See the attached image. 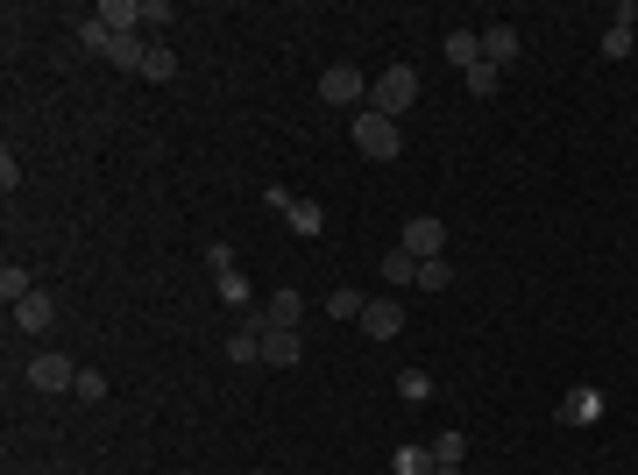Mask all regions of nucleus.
Returning a JSON list of instances; mask_svg holds the SVG:
<instances>
[{
  "label": "nucleus",
  "instance_id": "obj_6",
  "mask_svg": "<svg viewBox=\"0 0 638 475\" xmlns=\"http://www.w3.org/2000/svg\"><path fill=\"white\" fill-rule=\"evenodd\" d=\"M29 383H36V390H71V383H78V362L57 355V348H43V355L29 362Z\"/></svg>",
  "mask_w": 638,
  "mask_h": 475
},
{
  "label": "nucleus",
  "instance_id": "obj_16",
  "mask_svg": "<svg viewBox=\"0 0 638 475\" xmlns=\"http://www.w3.org/2000/svg\"><path fill=\"white\" fill-rule=\"evenodd\" d=\"M447 64H461V71L483 64V29H454V36H447Z\"/></svg>",
  "mask_w": 638,
  "mask_h": 475
},
{
  "label": "nucleus",
  "instance_id": "obj_1",
  "mask_svg": "<svg viewBox=\"0 0 638 475\" xmlns=\"http://www.w3.org/2000/svg\"><path fill=\"white\" fill-rule=\"evenodd\" d=\"M412 100H419V71H412V64H390L376 86H369V107L390 114V121H397V114H412Z\"/></svg>",
  "mask_w": 638,
  "mask_h": 475
},
{
  "label": "nucleus",
  "instance_id": "obj_14",
  "mask_svg": "<svg viewBox=\"0 0 638 475\" xmlns=\"http://www.w3.org/2000/svg\"><path fill=\"white\" fill-rule=\"evenodd\" d=\"M227 362H263V320L256 312H242V334L227 341Z\"/></svg>",
  "mask_w": 638,
  "mask_h": 475
},
{
  "label": "nucleus",
  "instance_id": "obj_22",
  "mask_svg": "<svg viewBox=\"0 0 638 475\" xmlns=\"http://www.w3.org/2000/svg\"><path fill=\"white\" fill-rule=\"evenodd\" d=\"M213 291H220V305H242V312L256 305V298H249V277H242V270H227V277H213Z\"/></svg>",
  "mask_w": 638,
  "mask_h": 475
},
{
  "label": "nucleus",
  "instance_id": "obj_15",
  "mask_svg": "<svg viewBox=\"0 0 638 475\" xmlns=\"http://www.w3.org/2000/svg\"><path fill=\"white\" fill-rule=\"evenodd\" d=\"M256 320H263V334L270 327H298V291H277L270 305H256Z\"/></svg>",
  "mask_w": 638,
  "mask_h": 475
},
{
  "label": "nucleus",
  "instance_id": "obj_27",
  "mask_svg": "<svg viewBox=\"0 0 638 475\" xmlns=\"http://www.w3.org/2000/svg\"><path fill=\"white\" fill-rule=\"evenodd\" d=\"M433 461H440V468H461V461H468V440H461V433H440V440H433Z\"/></svg>",
  "mask_w": 638,
  "mask_h": 475
},
{
  "label": "nucleus",
  "instance_id": "obj_24",
  "mask_svg": "<svg viewBox=\"0 0 638 475\" xmlns=\"http://www.w3.org/2000/svg\"><path fill=\"white\" fill-rule=\"evenodd\" d=\"M29 291H36V284H29V270H22V263H8V270H0V298H8V305H22Z\"/></svg>",
  "mask_w": 638,
  "mask_h": 475
},
{
  "label": "nucleus",
  "instance_id": "obj_30",
  "mask_svg": "<svg viewBox=\"0 0 638 475\" xmlns=\"http://www.w3.org/2000/svg\"><path fill=\"white\" fill-rule=\"evenodd\" d=\"M433 475H461V468H433Z\"/></svg>",
  "mask_w": 638,
  "mask_h": 475
},
{
  "label": "nucleus",
  "instance_id": "obj_29",
  "mask_svg": "<svg viewBox=\"0 0 638 475\" xmlns=\"http://www.w3.org/2000/svg\"><path fill=\"white\" fill-rule=\"evenodd\" d=\"M206 270L227 277V270H234V249H227V242H206Z\"/></svg>",
  "mask_w": 638,
  "mask_h": 475
},
{
  "label": "nucleus",
  "instance_id": "obj_19",
  "mask_svg": "<svg viewBox=\"0 0 638 475\" xmlns=\"http://www.w3.org/2000/svg\"><path fill=\"white\" fill-rule=\"evenodd\" d=\"M383 284H419V256L412 249H390L383 256Z\"/></svg>",
  "mask_w": 638,
  "mask_h": 475
},
{
  "label": "nucleus",
  "instance_id": "obj_3",
  "mask_svg": "<svg viewBox=\"0 0 638 475\" xmlns=\"http://www.w3.org/2000/svg\"><path fill=\"white\" fill-rule=\"evenodd\" d=\"M319 100H327V107H355V100H369V78L355 64H327V71H319Z\"/></svg>",
  "mask_w": 638,
  "mask_h": 475
},
{
  "label": "nucleus",
  "instance_id": "obj_25",
  "mask_svg": "<svg viewBox=\"0 0 638 475\" xmlns=\"http://www.w3.org/2000/svg\"><path fill=\"white\" fill-rule=\"evenodd\" d=\"M362 305H369V298H362V291H348V284H341V291H327V312H334V320H362Z\"/></svg>",
  "mask_w": 638,
  "mask_h": 475
},
{
  "label": "nucleus",
  "instance_id": "obj_17",
  "mask_svg": "<svg viewBox=\"0 0 638 475\" xmlns=\"http://www.w3.org/2000/svg\"><path fill=\"white\" fill-rule=\"evenodd\" d=\"M135 78H149V86H171V78H178V57L164 50V43H149V57H142V71Z\"/></svg>",
  "mask_w": 638,
  "mask_h": 475
},
{
  "label": "nucleus",
  "instance_id": "obj_13",
  "mask_svg": "<svg viewBox=\"0 0 638 475\" xmlns=\"http://www.w3.org/2000/svg\"><path fill=\"white\" fill-rule=\"evenodd\" d=\"M93 15H100L114 36H135V29H142V0H100Z\"/></svg>",
  "mask_w": 638,
  "mask_h": 475
},
{
  "label": "nucleus",
  "instance_id": "obj_23",
  "mask_svg": "<svg viewBox=\"0 0 638 475\" xmlns=\"http://www.w3.org/2000/svg\"><path fill=\"white\" fill-rule=\"evenodd\" d=\"M78 43H86L93 57H107V50H114V29H107L100 15H86V22H78Z\"/></svg>",
  "mask_w": 638,
  "mask_h": 475
},
{
  "label": "nucleus",
  "instance_id": "obj_10",
  "mask_svg": "<svg viewBox=\"0 0 638 475\" xmlns=\"http://www.w3.org/2000/svg\"><path fill=\"white\" fill-rule=\"evenodd\" d=\"M631 43H638V8H617L610 29H603V57L617 64V57H631Z\"/></svg>",
  "mask_w": 638,
  "mask_h": 475
},
{
  "label": "nucleus",
  "instance_id": "obj_9",
  "mask_svg": "<svg viewBox=\"0 0 638 475\" xmlns=\"http://www.w3.org/2000/svg\"><path fill=\"white\" fill-rule=\"evenodd\" d=\"M284 227L298 234V242H319V234H327V206H319V199H291Z\"/></svg>",
  "mask_w": 638,
  "mask_h": 475
},
{
  "label": "nucleus",
  "instance_id": "obj_26",
  "mask_svg": "<svg viewBox=\"0 0 638 475\" xmlns=\"http://www.w3.org/2000/svg\"><path fill=\"white\" fill-rule=\"evenodd\" d=\"M71 398H78V405H100V398H107V376H100V369H78Z\"/></svg>",
  "mask_w": 638,
  "mask_h": 475
},
{
  "label": "nucleus",
  "instance_id": "obj_8",
  "mask_svg": "<svg viewBox=\"0 0 638 475\" xmlns=\"http://www.w3.org/2000/svg\"><path fill=\"white\" fill-rule=\"evenodd\" d=\"M15 327H22V334H50V327H57V298H50V291H29V298L15 305Z\"/></svg>",
  "mask_w": 638,
  "mask_h": 475
},
{
  "label": "nucleus",
  "instance_id": "obj_18",
  "mask_svg": "<svg viewBox=\"0 0 638 475\" xmlns=\"http://www.w3.org/2000/svg\"><path fill=\"white\" fill-rule=\"evenodd\" d=\"M440 461H433V447H397L390 454V475H433Z\"/></svg>",
  "mask_w": 638,
  "mask_h": 475
},
{
  "label": "nucleus",
  "instance_id": "obj_28",
  "mask_svg": "<svg viewBox=\"0 0 638 475\" xmlns=\"http://www.w3.org/2000/svg\"><path fill=\"white\" fill-rule=\"evenodd\" d=\"M454 284V270H447V256H433V263H419V291H447Z\"/></svg>",
  "mask_w": 638,
  "mask_h": 475
},
{
  "label": "nucleus",
  "instance_id": "obj_5",
  "mask_svg": "<svg viewBox=\"0 0 638 475\" xmlns=\"http://www.w3.org/2000/svg\"><path fill=\"white\" fill-rule=\"evenodd\" d=\"M355 327H362L369 341H397V334H405V305H390V298H369Z\"/></svg>",
  "mask_w": 638,
  "mask_h": 475
},
{
  "label": "nucleus",
  "instance_id": "obj_21",
  "mask_svg": "<svg viewBox=\"0 0 638 475\" xmlns=\"http://www.w3.org/2000/svg\"><path fill=\"white\" fill-rule=\"evenodd\" d=\"M397 398H405V405H426V398H433V376H426V369H397Z\"/></svg>",
  "mask_w": 638,
  "mask_h": 475
},
{
  "label": "nucleus",
  "instance_id": "obj_11",
  "mask_svg": "<svg viewBox=\"0 0 638 475\" xmlns=\"http://www.w3.org/2000/svg\"><path fill=\"white\" fill-rule=\"evenodd\" d=\"M298 348H305L298 327H270L263 334V369H298Z\"/></svg>",
  "mask_w": 638,
  "mask_h": 475
},
{
  "label": "nucleus",
  "instance_id": "obj_12",
  "mask_svg": "<svg viewBox=\"0 0 638 475\" xmlns=\"http://www.w3.org/2000/svg\"><path fill=\"white\" fill-rule=\"evenodd\" d=\"M518 50H525V36H518L511 22H490V29H483V57H490L497 71H504V64L518 57Z\"/></svg>",
  "mask_w": 638,
  "mask_h": 475
},
{
  "label": "nucleus",
  "instance_id": "obj_20",
  "mask_svg": "<svg viewBox=\"0 0 638 475\" xmlns=\"http://www.w3.org/2000/svg\"><path fill=\"white\" fill-rule=\"evenodd\" d=\"M461 78H468V93H475V100H490V93H497V86H504V71H497V64H490V57H483V64H468V71H461Z\"/></svg>",
  "mask_w": 638,
  "mask_h": 475
},
{
  "label": "nucleus",
  "instance_id": "obj_7",
  "mask_svg": "<svg viewBox=\"0 0 638 475\" xmlns=\"http://www.w3.org/2000/svg\"><path fill=\"white\" fill-rule=\"evenodd\" d=\"M603 419V390L596 383H575L568 398H561V426H596Z\"/></svg>",
  "mask_w": 638,
  "mask_h": 475
},
{
  "label": "nucleus",
  "instance_id": "obj_4",
  "mask_svg": "<svg viewBox=\"0 0 638 475\" xmlns=\"http://www.w3.org/2000/svg\"><path fill=\"white\" fill-rule=\"evenodd\" d=\"M405 249H412L419 263H433V256L447 249V220H440V213H412V220H405Z\"/></svg>",
  "mask_w": 638,
  "mask_h": 475
},
{
  "label": "nucleus",
  "instance_id": "obj_2",
  "mask_svg": "<svg viewBox=\"0 0 638 475\" xmlns=\"http://www.w3.org/2000/svg\"><path fill=\"white\" fill-rule=\"evenodd\" d=\"M355 149L369 156V164H390V156L405 149V135H397V121H390V114L362 107V114H355Z\"/></svg>",
  "mask_w": 638,
  "mask_h": 475
}]
</instances>
